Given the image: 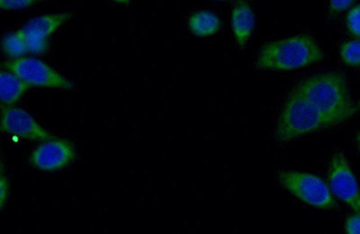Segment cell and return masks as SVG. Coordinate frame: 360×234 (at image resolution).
Returning <instances> with one entry per match:
<instances>
[{"label":"cell","instance_id":"obj_19","mask_svg":"<svg viewBox=\"0 0 360 234\" xmlns=\"http://www.w3.org/2000/svg\"><path fill=\"white\" fill-rule=\"evenodd\" d=\"M8 194L9 185L8 179L2 175L1 178H0V204H1V207L5 206L8 198Z\"/></svg>","mask_w":360,"mask_h":234},{"label":"cell","instance_id":"obj_21","mask_svg":"<svg viewBox=\"0 0 360 234\" xmlns=\"http://www.w3.org/2000/svg\"><path fill=\"white\" fill-rule=\"evenodd\" d=\"M356 143H358L359 148L360 150V131L358 134V137H356Z\"/></svg>","mask_w":360,"mask_h":234},{"label":"cell","instance_id":"obj_20","mask_svg":"<svg viewBox=\"0 0 360 234\" xmlns=\"http://www.w3.org/2000/svg\"><path fill=\"white\" fill-rule=\"evenodd\" d=\"M112 1L123 5H128L130 3V0H112Z\"/></svg>","mask_w":360,"mask_h":234},{"label":"cell","instance_id":"obj_9","mask_svg":"<svg viewBox=\"0 0 360 234\" xmlns=\"http://www.w3.org/2000/svg\"><path fill=\"white\" fill-rule=\"evenodd\" d=\"M72 18V13L68 12L40 15L28 21L21 30L25 37L48 41L51 35L56 34Z\"/></svg>","mask_w":360,"mask_h":234},{"label":"cell","instance_id":"obj_10","mask_svg":"<svg viewBox=\"0 0 360 234\" xmlns=\"http://www.w3.org/2000/svg\"><path fill=\"white\" fill-rule=\"evenodd\" d=\"M231 27L237 46L245 47L255 27V13L247 2H239L233 6L231 13Z\"/></svg>","mask_w":360,"mask_h":234},{"label":"cell","instance_id":"obj_14","mask_svg":"<svg viewBox=\"0 0 360 234\" xmlns=\"http://www.w3.org/2000/svg\"><path fill=\"white\" fill-rule=\"evenodd\" d=\"M342 62L349 67L360 66V39L347 41L340 48Z\"/></svg>","mask_w":360,"mask_h":234},{"label":"cell","instance_id":"obj_18","mask_svg":"<svg viewBox=\"0 0 360 234\" xmlns=\"http://www.w3.org/2000/svg\"><path fill=\"white\" fill-rule=\"evenodd\" d=\"M345 230L349 234H360V213L352 214L347 218Z\"/></svg>","mask_w":360,"mask_h":234},{"label":"cell","instance_id":"obj_15","mask_svg":"<svg viewBox=\"0 0 360 234\" xmlns=\"http://www.w3.org/2000/svg\"><path fill=\"white\" fill-rule=\"evenodd\" d=\"M346 25L350 34L360 38V4L349 9L346 15Z\"/></svg>","mask_w":360,"mask_h":234},{"label":"cell","instance_id":"obj_3","mask_svg":"<svg viewBox=\"0 0 360 234\" xmlns=\"http://www.w3.org/2000/svg\"><path fill=\"white\" fill-rule=\"evenodd\" d=\"M330 128L323 115L301 95L292 89L283 105L274 137L279 143H287L299 138Z\"/></svg>","mask_w":360,"mask_h":234},{"label":"cell","instance_id":"obj_11","mask_svg":"<svg viewBox=\"0 0 360 234\" xmlns=\"http://www.w3.org/2000/svg\"><path fill=\"white\" fill-rule=\"evenodd\" d=\"M30 88L14 73L3 70L0 75V97L6 107H13Z\"/></svg>","mask_w":360,"mask_h":234},{"label":"cell","instance_id":"obj_7","mask_svg":"<svg viewBox=\"0 0 360 234\" xmlns=\"http://www.w3.org/2000/svg\"><path fill=\"white\" fill-rule=\"evenodd\" d=\"M76 159V150L69 141L50 139L44 141L32 152L31 164L41 171H57L72 164Z\"/></svg>","mask_w":360,"mask_h":234},{"label":"cell","instance_id":"obj_5","mask_svg":"<svg viewBox=\"0 0 360 234\" xmlns=\"http://www.w3.org/2000/svg\"><path fill=\"white\" fill-rule=\"evenodd\" d=\"M9 70L27 83L29 86L72 91L73 83L37 58L22 57L4 63Z\"/></svg>","mask_w":360,"mask_h":234},{"label":"cell","instance_id":"obj_12","mask_svg":"<svg viewBox=\"0 0 360 234\" xmlns=\"http://www.w3.org/2000/svg\"><path fill=\"white\" fill-rule=\"evenodd\" d=\"M188 25L189 30L195 37H209L221 30V20L214 12L200 11L193 13Z\"/></svg>","mask_w":360,"mask_h":234},{"label":"cell","instance_id":"obj_17","mask_svg":"<svg viewBox=\"0 0 360 234\" xmlns=\"http://www.w3.org/2000/svg\"><path fill=\"white\" fill-rule=\"evenodd\" d=\"M356 0H329L328 3V12L330 17L342 14L352 8Z\"/></svg>","mask_w":360,"mask_h":234},{"label":"cell","instance_id":"obj_22","mask_svg":"<svg viewBox=\"0 0 360 234\" xmlns=\"http://www.w3.org/2000/svg\"><path fill=\"white\" fill-rule=\"evenodd\" d=\"M215 1H228V0H215Z\"/></svg>","mask_w":360,"mask_h":234},{"label":"cell","instance_id":"obj_2","mask_svg":"<svg viewBox=\"0 0 360 234\" xmlns=\"http://www.w3.org/2000/svg\"><path fill=\"white\" fill-rule=\"evenodd\" d=\"M323 50L309 34H295L269 41L260 50L256 60L259 70L290 72L321 63Z\"/></svg>","mask_w":360,"mask_h":234},{"label":"cell","instance_id":"obj_1","mask_svg":"<svg viewBox=\"0 0 360 234\" xmlns=\"http://www.w3.org/2000/svg\"><path fill=\"white\" fill-rule=\"evenodd\" d=\"M294 89L323 115L330 128L346 123L359 109L350 96L346 77L339 72L308 77Z\"/></svg>","mask_w":360,"mask_h":234},{"label":"cell","instance_id":"obj_8","mask_svg":"<svg viewBox=\"0 0 360 234\" xmlns=\"http://www.w3.org/2000/svg\"><path fill=\"white\" fill-rule=\"evenodd\" d=\"M1 130L12 136L30 141H47L56 138L41 126L33 115L24 109L6 107L2 109Z\"/></svg>","mask_w":360,"mask_h":234},{"label":"cell","instance_id":"obj_16","mask_svg":"<svg viewBox=\"0 0 360 234\" xmlns=\"http://www.w3.org/2000/svg\"><path fill=\"white\" fill-rule=\"evenodd\" d=\"M43 0H0V6L3 11H22L39 4Z\"/></svg>","mask_w":360,"mask_h":234},{"label":"cell","instance_id":"obj_6","mask_svg":"<svg viewBox=\"0 0 360 234\" xmlns=\"http://www.w3.org/2000/svg\"><path fill=\"white\" fill-rule=\"evenodd\" d=\"M329 187L333 195L360 213V188L348 159L342 152L333 156L329 168Z\"/></svg>","mask_w":360,"mask_h":234},{"label":"cell","instance_id":"obj_13","mask_svg":"<svg viewBox=\"0 0 360 234\" xmlns=\"http://www.w3.org/2000/svg\"><path fill=\"white\" fill-rule=\"evenodd\" d=\"M2 49L6 56L12 60L25 57L28 53L27 43L21 29L6 34L2 41Z\"/></svg>","mask_w":360,"mask_h":234},{"label":"cell","instance_id":"obj_4","mask_svg":"<svg viewBox=\"0 0 360 234\" xmlns=\"http://www.w3.org/2000/svg\"><path fill=\"white\" fill-rule=\"evenodd\" d=\"M279 183L304 203L318 209L329 210L336 207L329 185L310 173L297 171L278 172Z\"/></svg>","mask_w":360,"mask_h":234}]
</instances>
